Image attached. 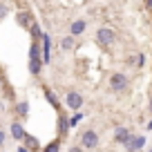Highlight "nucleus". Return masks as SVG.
<instances>
[{"label":"nucleus","mask_w":152,"mask_h":152,"mask_svg":"<svg viewBox=\"0 0 152 152\" xmlns=\"http://www.w3.org/2000/svg\"><path fill=\"white\" fill-rule=\"evenodd\" d=\"M114 40H116V34H114V29H110V27H101V29H96V45H101L103 49L112 47Z\"/></svg>","instance_id":"f257e3e1"},{"label":"nucleus","mask_w":152,"mask_h":152,"mask_svg":"<svg viewBox=\"0 0 152 152\" xmlns=\"http://www.w3.org/2000/svg\"><path fill=\"white\" fill-rule=\"evenodd\" d=\"M148 152H152V148H150V150H148Z\"/></svg>","instance_id":"c85d7f7f"},{"label":"nucleus","mask_w":152,"mask_h":152,"mask_svg":"<svg viewBox=\"0 0 152 152\" xmlns=\"http://www.w3.org/2000/svg\"><path fill=\"white\" fill-rule=\"evenodd\" d=\"M145 5H148V7H150V9H152V0H145Z\"/></svg>","instance_id":"393cba45"},{"label":"nucleus","mask_w":152,"mask_h":152,"mask_svg":"<svg viewBox=\"0 0 152 152\" xmlns=\"http://www.w3.org/2000/svg\"><path fill=\"white\" fill-rule=\"evenodd\" d=\"M45 96L49 99V103H52V105H58V103H56V96H54V94H52L49 90H45Z\"/></svg>","instance_id":"412c9836"},{"label":"nucleus","mask_w":152,"mask_h":152,"mask_svg":"<svg viewBox=\"0 0 152 152\" xmlns=\"http://www.w3.org/2000/svg\"><path fill=\"white\" fill-rule=\"evenodd\" d=\"M23 141H25V148H29V150H38V148H40V145H38V139L31 137V134H27Z\"/></svg>","instance_id":"4468645a"},{"label":"nucleus","mask_w":152,"mask_h":152,"mask_svg":"<svg viewBox=\"0 0 152 152\" xmlns=\"http://www.w3.org/2000/svg\"><path fill=\"white\" fill-rule=\"evenodd\" d=\"M49 49H52V45H49V34H43V61L45 63H49V58H52Z\"/></svg>","instance_id":"9d476101"},{"label":"nucleus","mask_w":152,"mask_h":152,"mask_svg":"<svg viewBox=\"0 0 152 152\" xmlns=\"http://www.w3.org/2000/svg\"><path fill=\"white\" fill-rule=\"evenodd\" d=\"M96 145H99V134H96V130H85V132L81 134V148L83 150H94Z\"/></svg>","instance_id":"7ed1b4c3"},{"label":"nucleus","mask_w":152,"mask_h":152,"mask_svg":"<svg viewBox=\"0 0 152 152\" xmlns=\"http://www.w3.org/2000/svg\"><path fill=\"white\" fill-rule=\"evenodd\" d=\"M148 110H150V112H152V99H150V105H148Z\"/></svg>","instance_id":"bb28decb"},{"label":"nucleus","mask_w":152,"mask_h":152,"mask_svg":"<svg viewBox=\"0 0 152 152\" xmlns=\"http://www.w3.org/2000/svg\"><path fill=\"white\" fill-rule=\"evenodd\" d=\"M5 139H7V134L2 132V130H0V145H5Z\"/></svg>","instance_id":"5701e85b"},{"label":"nucleus","mask_w":152,"mask_h":152,"mask_svg":"<svg viewBox=\"0 0 152 152\" xmlns=\"http://www.w3.org/2000/svg\"><path fill=\"white\" fill-rule=\"evenodd\" d=\"M61 150V141H52L47 148H45V152H58Z\"/></svg>","instance_id":"f3484780"},{"label":"nucleus","mask_w":152,"mask_h":152,"mask_svg":"<svg viewBox=\"0 0 152 152\" xmlns=\"http://www.w3.org/2000/svg\"><path fill=\"white\" fill-rule=\"evenodd\" d=\"M40 69H43V61H29V72H31L34 76L40 74Z\"/></svg>","instance_id":"2eb2a0df"},{"label":"nucleus","mask_w":152,"mask_h":152,"mask_svg":"<svg viewBox=\"0 0 152 152\" xmlns=\"http://www.w3.org/2000/svg\"><path fill=\"white\" fill-rule=\"evenodd\" d=\"M18 25L25 27V29H31L36 23L31 20V14H29V11H20V14H18Z\"/></svg>","instance_id":"6e6552de"},{"label":"nucleus","mask_w":152,"mask_h":152,"mask_svg":"<svg viewBox=\"0 0 152 152\" xmlns=\"http://www.w3.org/2000/svg\"><path fill=\"white\" fill-rule=\"evenodd\" d=\"M18 152H31V150H29V148H25V145H20V148H18Z\"/></svg>","instance_id":"b1692460"},{"label":"nucleus","mask_w":152,"mask_h":152,"mask_svg":"<svg viewBox=\"0 0 152 152\" xmlns=\"http://www.w3.org/2000/svg\"><path fill=\"white\" fill-rule=\"evenodd\" d=\"M0 85H2V72H0Z\"/></svg>","instance_id":"cd10ccee"},{"label":"nucleus","mask_w":152,"mask_h":152,"mask_svg":"<svg viewBox=\"0 0 152 152\" xmlns=\"http://www.w3.org/2000/svg\"><path fill=\"white\" fill-rule=\"evenodd\" d=\"M67 152H85V150H83L81 145H72V148H69V150H67Z\"/></svg>","instance_id":"4be33fe9"},{"label":"nucleus","mask_w":152,"mask_h":152,"mask_svg":"<svg viewBox=\"0 0 152 152\" xmlns=\"http://www.w3.org/2000/svg\"><path fill=\"white\" fill-rule=\"evenodd\" d=\"M74 45H76V38H74V36H65V38L61 40V49H65V52L74 49Z\"/></svg>","instance_id":"ddd939ff"},{"label":"nucleus","mask_w":152,"mask_h":152,"mask_svg":"<svg viewBox=\"0 0 152 152\" xmlns=\"http://www.w3.org/2000/svg\"><path fill=\"white\" fill-rule=\"evenodd\" d=\"M110 87H112L114 92H125L130 87V78L125 74H121V72H114V74L110 76Z\"/></svg>","instance_id":"f03ea898"},{"label":"nucleus","mask_w":152,"mask_h":152,"mask_svg":"<svg viewBox=\"0 0 152 152\" xmlns=\"http://www.w3.org/2000/svg\"><path fill=\"white\" fill-rule=\"evenodd\" d=\"M114 141H116V143H123V145H125V143L130 141V132H128L125 128H121V125H119V128L114 130Z\"/></svg>","instance_id":"1a4fd4ad"},{"label":"nucleus","mask_w":152,"mask_h":152,"mask_svg":"<svg viewBox=\"0 0 152 152\" xmlns=\"http://www.w3.org/2000/svg\"><path fill=\"white\" fill-rule=\"evenodd\" d=\"M67 130H69V121H67L65 116H61V121H58V132H61V134H65Z\"/></svg>","instance_id":"dca6fc26"},{"label":"nucleus","mask_w":152,"mask_h":152,"mask_svg":"<svg viewBox=\"0 0 152 152\" xmlns=\"http://www.w3.org/2000/svg\"><path fill=\"white\" fill-rule=\"evenodd\" d=\"M81 119H83V116H81V112H76L74 116H72V119H69V128H74V125H78V121H81Z\"/></svg>","instance_id":"6ab92c4d"},{"label":"nucleus","mask_w":152,"mask_h":152,"mask_svg":"<svg viewBox=\"0 0 152 152\" xmlns=\"http://www.w3.org/2000/svg\"><path fill=\"white\" fill-rule=\"evenodd\" d=\"M16 114H18L20 119L29 114V103L27 101H18V103H16Z\"/></svg>","instance_id":"f8f14e48"},{"label":"nucleus","mask_w":152,"mask_h":152,"mask_svg":"<svg viewBox=\"0 0 152 152\" xmlns=\"http://www.w3.org/2000/svg\"><path fill=\"white\" fill-rule=\"evenodd\" d=\"M7 14H9V7H7L5 2H0V20H5Z\"/></svg>","instance_id":"a211bd4d"},{"label":"nucleus","mask_w":152,"mask_h":152,"mask_svg":"<svg viewBox=\"0 0 152 152\" xmlns=\"http://www.w3.org/2000/svg\"><path fill=\"white\" fill-rule=\"evenodd\" d=\"M145 145V137H130V141L125 143V152H139Z\"/></svg>","instance_id":"39448f33"},{"label":"nucleus","mask_w":152,"mask_h":152,"mask_svg":"<svg viewBox=\"0 0 152 152\" xmlns=\"http://www.w3.org/2000/svg\"><path fill=\"white\" fill-rule=\"evenodd\" d=\"M31 34H34V40L43 38V31H40V27H38V25H34V27H31Z\"/></svg>","instance_id":"aec40b11"},{"label":"nucleus","mask_w":152,"mask_h":152,"mask_svg":"<svg viewBox=\"0 0 152 152\" xmlns=\"http://www.w3.org/2000/svg\"><path fill=\"white\" fill-rule=\"evenodd\" d=\"M85 27H87V23L85 20H74V23L69 25V36H81L83 31H85Z\"/></svg>","instance_id":"0eeeda50"},{"label":"nucleus","mask_w":152,"mask_h":152,"mask_svg":"<svg viewBox=\"0 0 152 152\" xmlns=\"http://www.w3.org/2000/svg\"><path fill=\"white\" fill-rule=\"evenodd\" d=\"M11 137H14L16 141H23V139L27 137V132H25V125L20 123V121H14V123H11Z\"/></svg>","instance_id":"423d86ee"},{"label":"nucleus","mask_w":152,"mask_h":152,"mask_svg":"<svg viewBox=\"0 0 152 152\" xmlns=\"http://www.w3.org/2000/svg\"><path fill=\"white\" fill-rule=\"evenodd\" d=\"M145 128H148V130H152V119H150V123H148V125H145Z\"/></svg>","instance_id":"a878e982"},{"label":"nucleus","mask_w":152,"mask_h":152,"mask_svg":"<svg viewBox=\"0 0 152 152\" xmlns=\"http://www.w3.org/2000/svg\"><path fill=\"white\" fill-rule=\"evenodd\" d=\"M43 54H40V47H38V40H34L31 47H29V61H40Z\"/></svg>","instance_id":"9b49d317"},{"label":"nucleus","mask_w":152,"mask_h":152,"mask_svg":"<svg viewBox=\"0 0 152 152\" xmlns=\"http://www.w3.org/2000/svg\"><path fill=\"white\" fill-rule=\"evenodd\" d=\"M65 101H67V107H69V110H74V112H78V110L83 107V96L78 94V92H74V90H69V92H67Z\"/></svg>","instance_id":"20e7f679"}]
</instances>
